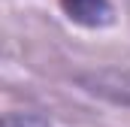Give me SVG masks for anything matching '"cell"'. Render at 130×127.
Here are the masks:
<instances>
[{
	"label": "cell",
	"mask_w": 130,
	"mask_h": 127,
	"mask_svg": "<svg viewBox=\"0 0 130 127\" xmlns=\"http://www.w3.org/2000/svg\"><path fill=\"white\" fill-rule=\"evenodd\" d=\"M64 12L85 27H106L112 21V6L109 0H61Z\"/></svg>",
	"instance_id": "cell-1"
},
{
	"label": "cell",
	"mask_w": 130,
	"mask_h": 127,
	"mask_svg": "<svg viewBox=\"0 0 130 127\" xmlns=\"http://www.w3.org/2000/svg\"><path fill=\"white\" fill-rule=\"evenodd\" d=\"M85 85L94 94H103L115 103H130V70H103L85 79Z\"/></svg>",
	"instance_id": "cell-2"
},
{
	"label": "cell",
	"mask_w": 130,
	"mask_h": 127,
	"mask_svg": "<svg viewBox=\"0 0 130 127\" xmlns=\"http://www.w3.org/2000/svg\"><path fill=\"white\" fill-rule=\"evenodd\" d=\"M3 127H52V124L30 112H9V115H3Z\"/></svg>",
	"instance_id": "cell-3"
}]
</instances>
